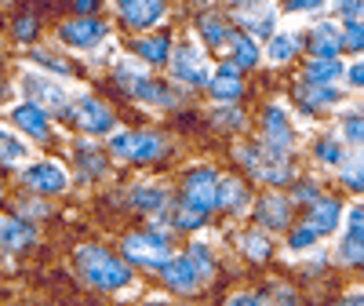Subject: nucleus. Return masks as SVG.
Segmentation results:
<instances>
[{
	"label": "nucleus",
	"instance_id": "c85d7f7f",
	"mask_svg": "<svg viewBox=\"0 0 364 306\" xmlns=\"http://www.w3.org/2000/svg\"><path fill=\"white\" fill-rule=\"evenodd\" d=\"M26 157H29V142H26L22 135H15L11 128H0V164L15 168V164H22Z\"/></svg>",
	"mask_w": 364,
	"mask_h": 306
},
{
	"label": "nucleus",
	"instance_id": "37998d69",
	"mask_svg": "<svg viewBox=\"0 0 364 306\" xmlns=\"http://www.w3.org/2000/svg\"><path fill=\"white\" fill-rule=\"evenodd\" d=\"M33 58L44 66V70H51L55 77H66L70 73V66H66V58L63 55H55V51H44V48H33Z\"/></svg>",
	"mask_w": 364,
	"mask_h": 306
},
{
	"label": "nucleus",
	"instance_id": "6e6d98bb",
	"mask_svg": "<svg viewBox=\"0 0 364 306\" xmlns=\"http://www.w3.org/2000/svg\"><path fill=\"white\" fill-rule=\"evenodd\" d=\"M237 4H240V8H259L262 0H237Z\"/></svg>",
	"mask_w": 364,
	"mask_h": 306
},
{
	"label": "nucleus",
	"instance_id": "ea45409f",
	"mask_svg": "<svg viewBox=\"0 0 364 306\" xmlns=\"http://www.w3.org/2000/svg\"><path fill=\"white\" fill-rule=\"evenodd\" d=\"M135 63H139V58H124V63H117V66H113V77H117V84L124 88V91H132L135 84L146 80V73H142Z\"/></svg>",
	"mask_w": 364,
	"mask_h": 306
},
{
	"label": "nucleus",
	"instance_id": "7c9ffc66",
	"mask_svg": "<svg viewBox=\"0 0 364 306\" xmlns=\"http://www.w3.org/2000/svg\"><path fill=\"white\" fill-rule=\"evenodd\" d=\"M314 157H317L321 164H328V168H343V164L350 161V153H346V142H343L339 135H324V139L314 146Z\"/></svg>",
	"mask_w": 364,
	"mask_h": 306
},
{
	"label": "nucleus",
	"instance_id": "c756f323",
	"mask_svg": "<svg viewBox=\"0 0 364 306\" xmlns=\"http://www.w3.org/2000/svg\"><path fill=\"white\" fill-rule=\"evenodd\" d=\"M302 77H306V84H336L339 77H346V70L339 58H310V66Z\"/></svg>",
	"mask_w": 364,
	"mask_h": 306
},
{
	"label": "nucleus",
	"instance_id": "412c9836",
	"mask_svg": "<svg viewBox=\"0 0 364 306\" xmlns=\"http://www.w3.org/2000/svg\"><path fill=\"white\" fill-rule=\"evenodd\" d=\"M295 102L302 106V110H328V106H336L339 102V88L336 84H306L302 80L299 88H295Z\"/></svg>",
	"mask_w": 364,
	"mask_h": 306
},
{
	"label": "nucleus",
	"instance_id": "6ab92c4d",
	"mask_svg": "<svg viewBox=\"0 0 364 306\" xmlns=\"http://www.w3.org/2000/svg\"><path fill=\"white\" fill-rule=\"evenodd\" d=\"M171 37L168 33H142L135 41V58H142L146 66H164L171 63Z\"/></svg>",
	"mask_w": 364,
	"mask_h": 306
},
{
	"label": "nucleus",
	"instance_id": "4d7b16f0",
	"mask_svg": "<svg viewBox=\"0 0 364 306\" xmlns=\"http://www.w3.org/2000/svg\"><path fill=\"white\" fill-rule=\"evenodd\" d=\"M146 306H161V302H146Z\"/></svg>",
	"mask_w": 364,
	"mask_h": 306
},
{
	"label": "nucleus",
	"instance_id": "8fccbe9b",
	"mask_svg": "<svg viewBox=\"0 0 364 306\" xmlns=\"http://www.w3.org/2000/svg\"><path fill=\"white\" fill-rule=\"evenodd\" d=\"M15 37H18V41H33V37H37V22H33V15H22V19L15 22Z\"/></svg>",
	"mask_w": 364,
	"mask_h": 306
},
{
	"label": "nucleus",
	"instance_id": "603ef678",
	"mask_svg": "<svg viewBox=\"0 0 364 306\" xmlns=\"http://www.w3.org/2000/svg\"><path fill=\"white\" fill-rule=\"evenodd\" d=\"M288 4H291L295 11H321L324 0H288Z\"/></svg>",
	"mask_w": 364,
	"mask_h": 306
},
{
	"label": "nucleus",
	"instance_id": "9d476101",
	"mask_svg": "<svg viewBox=\"0 0 364 306\" xmlns=\"http://www.w3.org/2000/svg\"><path fill=\"white\" fill-rule=\"evenodd\" d=\"M161 278H164V285H168L171 292H178V295H193L197 288L208 285V278L200 273V266L190 259V252L171 255V259L161 266Z\"/></svg>",
	"mask_w": 364,
	"mask_h": 306
},
{
	"label": "nucleus",
	"instance_id": "4be33fe9",
	"mask_svg": "<svg viewBox=\"0 0 364 306\" xmlns=\"http://www.w3.org/2000/svg\"><path fill=\"white\" fill-rule=\"evenodd\" d=\"M132 95H135L139 102H146V106H164V110L178 106L175 88H168V84L157 80V77H146L142 84H135V88H132Z\"/></svg>",
	"mask_w": 364,
	"mask_h": 306
},
{
	"label": "nucleus",
	"instance_id": "7ed1b4c3",
	"mask_svg": "<svg viewBox=\"0 0 364 306\" xmlns=\"http://www.w3.org/2000/svg\"><path fill=\"white\" fill-rule=\"evenodd\" d=\"M168 153L164 135L157 132H113L109 135V157L132 161V164H149Z\"/></svg>",
	"mask_w": 364,
	"mask_h": 306
},
{
	"label": "nucleus",
	"instance_id": "f3484780",
	"mask_svg": "<svg viewBox=\"0 0 364 306\" xmlns=\"http://www.w3.org/2000/svg\"><path fill=\"white\" fill-rule=\"evenodd\" d=\"M208 91L215 95V102H237L240 95H245V77H240V70L233 63H223L215 73H211Z\"/></svg>",
	"mask_w": 364,
	"mask_h": 306
},
{
	"label": "nucleus",
	"instance_id": "f704fd0d",
	"mask_svg": "<svg viewBox=\"0 0 364 306\" xmlns=\"http://www.w3.org/2000/svg\"><path fill=\"white\" fill-rule=\"evenodd\" d=\"M204 223H208V216H204V211H197V208H190L186 201L171 204V226L175 230H200Z\"/></svg>",
	"mask_w": 364,
	"mask_h": 306
},
{
	"label": "nucleus",
	"instance_id": "4c0bfd02",
	"mask_svg": "<svg viewBox=\"0 0 364 306\" xmlns=\"http://www.w3.org/2000/svg\"><path fill=\"white\" fill-rule=\"evenodd\" d=\"M339 139L346 146H364V113H346L339 120Z\"/></svg>",
	"mask_w": 364,
	"mask_h": 306
},
{
	"label": "nucleus",
	"instance_id": "20e7f679",
	"mask_svg": "<svg viewBox=\"0 0 364 306\" xmlns=\"http://www.w3.org/2000/svg\"><path fill=\"white\" fill-rule=\"evenodd\" d=\"M124 259L139 263V266H149V270H161L171 259V237L161 233V230L132 233V237H124Z\"/></svg>",
	"mask_w": 364,
	"mask_h": 306
},
{
	"label": "nucleus",
	"instance_id": "4468645a",
	"mask_svg": "<svg viewBox=\"0 0 364 306\" xmlns=\"http://www.w3.org/2000/svg\"><path fill=\"white\" fill-rule=\"evenodd\" d=\"M291 197L288 194H262L255 201V223L262 230H291Z\"/></svg>",
	"mask_w": 364,
	"mask_h": 306
},
{
	"label": "nucleus",
	"instance_id": "cd10ccee",
	"mask_svg": "<svg viewBox=\"0 0 364 306\" xmlns=\"http://www.w3.org/2000/svg\"><path fill=\"white\" fill-rule=\"evenodd\" d=\"M197 29H200V37H204L208 48H223V44H230V37H233L230 22L219 19V15H200V19H197Z\"/></svg>",
	"mask_w": 364,
	"mask_h": 306
},
{
	"label": "nucleus",
	"instance_id": "a878e982",
	"mask_svg": "<svg viewBox=\"0 0 364 306\" xmlns=\"http://www.w3.org/2000/svg\"><path fill=\"white\" fill-rule=\"evenodd\" d=\"M26 244H33V226L26 219H4L0 216V252H22Z\"/></svg>",
	"mask_w": 364,
	"mask_h": 306
},
{
	"label": "nucleus",
	"instance_id": "3c124183",
	"mask_svg": "<svg viewBox=\"0 0 364 306\" xmlns=\"http://www.w3.org/2000/svg\"><path fill=\"white\" fill-rule=\"evenodd\" d=\"M346 84L357 88V91H364V58H357V63L346 70Z\"/></svg>",
	"mask_w": 364,
	"mask_h": 306
},
{
	"label": "nucleus",
	"instance_id": "423d86ee",
	"mask_svg": "<svg viewBox=\"0 0 364 306\" xmlns=\"http://www.w3.org/2000/svg\"><path fill=\"white\" fill-rule=\"evenodd\" d=\"M171 77L175 80H182V84H190V88H208L211 84V70L208 66V58H204V51L197 48V44H178L175 51H171Z\"/></svg>",
	"mask_w": 364,
	"mask_h": 306
},
{
	"label": "nucleus",
	"instance_id": "aec40b11",
	"mask_svg": "<svg viewBox=\"0 0 364 306\" xmlns=\"http://www.w3.org/2000/svg\"><path fill=\"white\" fill-rule=\"evenodd\" d=\"M219 208L230 211V216H240V211L252 208V194L237 175H223L219 179Z\"/></svg>",
	"mask_w": 364,
	"mask_h": 306
},
{
	"label": "nucleus",
	"instance_id": "a19ab883",
	"mask_svg": "<svg viewBox=\"0 0 364 306\" xmlns=\"http://www.w3.org/2000/svg\"><path fill=\"white\" fill-rule=\"evenodd\" d=\"M288 197H291L295 204H306V208H310L314 201H321V186H317L314 179H299L295 186H291V194H288Z\"/></svg>",
	"mask_w": 364,
	"mask_h": 306
},
{
	"label": "nucleus",
	"instance_id": "09e8293b",
	"mask_svg": "<svg viewBox=\"0 0 364 306\" xmlns=\"http://www.w3.org/2000/svg\"><path fill=\"white\" fill-rule=\"evenodd\" d=\"M346 230H350V233H357V237L364 241V204L346 208Z\"/></svg>",
	"mask_w": 364,
	"mask_h": 306
},
{
	"label": "nucleus",
	"instance_id": "dca6fc26",
	"mask_svg": "<svg viewBox=\"0 0 364 306\" xmlns=\"http://www.w3.org/2000/svg\"><path fill=\"white\" fill-rule=\"evenodd\" d=\"M343 219H346V211H343V204L336 201V197H321V201H314L310 208H306V223L310 230H317L321 237H328V233H336L339 226H343Z\"/></svg>",
	"mask_w": 364,
	"mask_h": 306
},
{
	"label": "nucleus",
	"instance_id": "864d4df0",
	"mask_svg": "<svg viewBox=\"0 0 364 306\" xmlns=\"http://www.w3.org/2000/svg\"><path fill=\"white\" fill-rule=\"evenodd\" d=\"M339 306H364V292H350V295H343Z\"/></svg>",
	"mask_w": 364,
	"mask_h": 306
},
{
	"label": "nucleus",
	"instance_id": "c9c22d12",
	"mask_svg": "<svg viewBox=\"0 0 364 306\" xmlns=\"http://www.w3.org/2000/svg\"><path fill=\"white\" fill-rule=\"evenodd\" d=\"M339 179H343V186L353 190V194H364V149L353 153V157L339 168Z\"/></svg>",
	"mask_w": 364,
	"mask_h": 306
},
{
	"label": "nucleus",
	"instance_id": "49530a36",
	"mask_svg": "<svg viewBox=\"0 0 364 306\" xmlns=\"http://www.w3.org/2000/svg\"><path fill=\"white\" fill-rule=\"evenodd\" d=\"M269 306H299L295 288H288V285H273V288H269Z\"/></svg>",
	"mask_w": 364,
	"mask_h": 306
},
{
	"label": "nucleus",
	"instance_id": "bb28decb",
	"mask_svg": "<svg viewBox=\"0 0 364 306\" xmlns=\"http://www.w3.org/2000/svg\"><path fill=\"white\" fill-rule=\"evenodd\" d=\"M240 252H245L248 259H255V263H266V259H269V252H273V244H269V230H262V226L245 230V233H240Z\"/></svg>",
	"mask_w": 364,
	"mask_h": 306
},
{
	"label": "nucleus",
	"instance_id": "f8f14e48",
	"mask_svg": "<svg viewBox=\"0 0 364 306\" xmlns=\"http://www.w3.org/2000/svg\"><path fill=\"white\" fill-rule=\"evenodd\" d=\"M262 146L269 149H277V153H288L295 146V128H291V120H288V110L284 102H269L266 113H262Z\"/></svg>",
	"mask_w": 364,
	"mask_h": 306
},
{
	"label": "nucleus",
	"instance_id": "393cba45",
	"mask_svg": "<svg viewBox=\"0 0 364 306\" xmlns=\"http://www.w3.org/2000/svg\"><path fill=\"white\" fill-rule=\"evenodd\" d=\"M226 48H230V63H233L237 70H255V66H259V58H262L259 41L248 37V33H233Z\"/></svg>",
	"mask_w": 364,
	"mask_h": 306
},
{
	"label": "nucleus",
	"instance_id": "a18cd8bd",
	"mask_svg": "<svg viewBox=\"0 0 364 306\" xmlns=\"http://www.w3.org/2000/svg\"><path fill=\"white\" fill-rule=\"evenodd\" d=\"M331 8H336V15H343L346 22L364 19V0H331Z\"/></svg>",
	"mask_w": 364,
	"mask_h": 306
},
{
	"label": "nucleus",
	"instance_id": "6e6552de",
	"mask_svg": "<svg viewBox=\"0 0 364 306\" xmlns=\"http://www.w3.org/2000/svg\"><path fill=\"white\" fill-rule=\"evenodd\" d=\"M70 113H73V125H77L84 135H113V128H117L113 110H109L106 102H99V99H91V95L73 99Z\"/></svg>",
	"mask_w": 364,
	"mask_h": 306
},
{
	"label": "nucleus",
	"instance_id": "a211bd4d",
	"mask_svg": "<svg viewBox=\"0 0 364 306\" xmlns=\"http://www.w3.org/2000/svg\"><path fill=\"white\" fill-rule=\"evenodd\" d=\"M310 51H314V58H339L343 55V29L336 22H317L310 29Z\"/></svg>",
	"mask_w": 364,
	"mask_h": 306
},
{
	"label": "nucleus",
	"instance_id": "c03bdc74",
	"mask_svg": "<svg viewBox=\"0 0 364 306\" xmlns=\"http://www.w3.org/2000/svg\"><path fill=\"white\" fill-rule=\"evenodd\" d=\"M190 259L200 266V273H204V278L211 281V278H215V259H211V248H204V244H190Z\"/></svg>",
	"mask_w": 364,
	"mask_h": 306
},
{
	"label": "nucleus",
	"instance_id": "2f4dec72",
	"mask_svg": "<svg viewBox=\"0 0 364 306\" xmlns=\"http://www.w3.org/2000/svg\"><path fill=\"white\" fill-rule=\"evenodd\" d=\"M77 161H80V172L87 175V179H99V175H106V168H109V157L102 149H95L91 142H77Z\"/></svg>",
	"mask_w": 364,
	"mask_h": 306
},
{
	"label": "nucleus",
	"instance_id": "de8ad7c7",
	"mask_svg": "<svg viewBox=\"0 0 364 306\" xmlns=\"http://www.w3.org/2000/svg\"><path fill=\"white\" fill-rule=\"evenodd\" d=\"M223 306H269L266 295H255V292H233Z\"/></svg>",
	"mask_w": 364,
	"mask_h": 306
},
{
	"label": "nucleus",
	"instance_id": "72a5a7b5",
	"mask_svg": "<svg viewBox=\"0 0 364 306\" xmlns=\"http://www.w3.org/2000/svg\"><path fill=\"white\" fill-rule=\"evenodd\" d=\"M295 51H299V37L295 33H273L269 48H266V58L269 63H291Z\"/></svg>",
	"mask_w": 364,
	"mask_h": 306
},
{
	"label": "nucleus",
	"instance_id": "79ce46f5",
	"mask_svg": "<svg viewBox=\"0 0 364 306\" xmlns=\"http://www.w3.org/2000/svg\"><path fill=\"white\" fill-rule=\"evenodd\" d=\"M343 51H364V19L343 26Z\"/></svg>",
	"mask_w": 364,
	"mask_h": 306
},
{
	"label": "nucleus",
	"instance_id": "f257e3e1",
	"mask_svg": "<svg viewBox=\"0 0 364 306\" xmlns=\"http://www.w3.org/2000/svg\"><path fill=\"white\" fill-rule=\"evenodd\" d=\"M77 270L91 288H102V292H120V288L132 285L128 259L99 248V244H80L77 248Z\"/></svg>",
	"mask_w": 364,
	"mask_h": 306
},
{
	"label": "nucleus",
	"instance_id": "58836bf2",
	"mask_svg": "<svg viewBox=\"0 0 364 306\" xmlns=\"http://www.w3.org/2000/svg\"><path fill=\"white\" fill-rule=\"evenodd\" d=\"M317 241H321V233L310 230L306 223H302V226H291V230H288V252H314Z\"/></svg>",
	"mask_w": 364,
	"mask_h": 306
},
{
	"label": "nucleus",
	"instance_id": "e433bc0d",
	"mask_svg": "<svg viewBox=\"0 0 364 306\" xmlns=\"http://www.w3.org/2000/svg\"><path fill=\"white\" fill-rule=\"evenodd\" d=\"M211 120H215V128H226V132L245 128V113H240L233 102H219L215 110H211Z\"/></svg>",
	"mask_w": 364,
	"mask_h": 306
},
{
	"label": "nucleus",
	"instance_id": "ddd939ff",
	"mask_svg": "<svg viewBox=\"0 0 364 306\" xmlns=\"http://www.w3.org/2000/svg\"><path fill=\"white\" fill-rule=\"evenodd\" d=\"M164 11L168 4L164 0H117V15L124 26L139 29V33H146V29H154L164 22Z\"/></svg>",
	"mask_w": 364,
	"mask_h": 306
},
{
	"label": "nucleus",
	"instance_id": "0eeeda50",
	"mask_svg": "<svg viewBox=\"0 0 364 306\" xmlns=\"http://www.w3.org/2000/svg\"><path fill=\"white\" fill-rule=\"evenodd\" d=\"M22 91H26V99L29 102H37V106H51V113H66L73 102L66 95V88L58 84V77H48V73H22Z\"/></svg>",
	"mask_w": 364,
	"mask_h": 306
},
{
	"label": "nucleus",
	"instance_id": "f03ea898",
	"mask_svg": "<svg viewBox=\"0 0 364 306\" xmlns=\"http://www.w3.org/2000/svg\"><path fill=\"white\" fill-rule=\"evenodd\" d=\"M233 157L245 164L248 175H255L259 182H266V186H284V182H291L288 153H277V149H269L262 142H240L233 149Z\"/></svg>",
	"mask_w": 364,
	"mask_h": 306
},
{
	"label": "nucleus",
	"instance_id": "5701e85b",
	"mask_svg": "<svg viewBox=\"0 0 364 306\" xmlns=\"http://www.w3.org/2000/svg\"><path fill=\"white\" fill-rule=\"evenodd\" d=\"M171 201H168V190L161 186V182H139V186L132 190V208L146 211V216H157V211H164Z\"/></svg>",
	"mask_w": 364,
	"mask_h": 306
},
{
	"label": "nucleus",
	"instance_id": "473e14b6",
	"mask_svg": "<svg viewBox=\"0 0 364 306\" xmlns=\"http://www.w3.org/2000/svg\"><path fill=\"white\" fill-rule=\"evenodd\" d=\"M336 259H339L343 266H364V241H360L357 233L343 230V237H339V244H336Z\"/></svg>",
	"mask_w": 364,
	"mask_h": 306
},
{
	"label": "nucleus",
	"instance_id": "b1692460",
	"mask_svg": "<svg viewBox=\"0 0 364 306\" xmlns=\"http://www.w3.org/2000/svg\"><path fill=\"white\" fill-rule=\"evenodd\" d=\"M237 22L245 26V33H248V37H255V41L277 33V11H273V8H262V4H259V8H248Z\"/></svg>",
	"mask_w": 364,
	"mask_h": 306
},
{
	"label": "nucleus",
	"instance_id": "9b49d317",
	"mask_svg": "<svg viewBox=\"0 0 364 306\" xmlns=\"http://www.w3.org/2000/svg\"><path fill=\"white\" fill-rule=\"evenodd\" d=\"M22 182H26L33 194L51 197V194H66L70 175H66V168L58 164V161H33L29 168H22Z\"/></svg>",
	"mask_w": 364,
	"mask_h": 306
},
{
	"label": "nucleus",
	"instance_id": "2eb2a0df",
	"mask_svg": "<svg viewBox=\"0 0 364 306\" xmlns=\"http://www.w3.org/2000/svg\"><path fill=\"white\" fill-rule=\"evenodd\" d=\"M8 117H11V125H15L22 135L37 139V142H44L48 132H51V117H48V110L37 106V102H29V99L15 102V106L8 110Z\"/></svg>",
	"mask_w": 364,
	"mask_h": 306
},
{
	"label": "nucleus",
	"instance_id": "1a4fd4ad",
	"mask_svg": "<svg viewBox=\"0 0 364 306\" xmlns=\"http://www.w3.org/2000/svg\"><path fill=\"white\" fill-rule=\"evenodd\" d=\"M109 37V26L102 19H70L58 26V41L73 51H95Z\"/></svg>",
	"mask_w": 364,
	"mask_h": 306
},
{
	"label": "nucleus",
	"instance_id": "39448f33",
	"mask_svg": "<svg viewBox=\"0 0 364 306\" xmlns=\"http://www.w3.org/2000/svg\"><path fill=\"white\" fill-rule=\"evenodd\" d=\"M219 172L215 168H193V172H186V179H182V197L178 201H186L190 208H197V211H215L219 208Z\"/></svg>",
	"mask_w": 364,
	"mask_h": 306
},
{
	"label": "nucleus",
	"instance_id": "5fc2aeb1",
	"mask_svg": "<svg viewBox=\"0 0 364 306\" xmlns=\"http://www.w3.org/2000/svg\"><path fill=\"white\" fill-rule=\"evenodd\" d=\"M95 8H99V0H77V11H80V15H91Z\"/></svg>",
	"mask_w": 364,
	"mask_h": 306
}]
</instances>
